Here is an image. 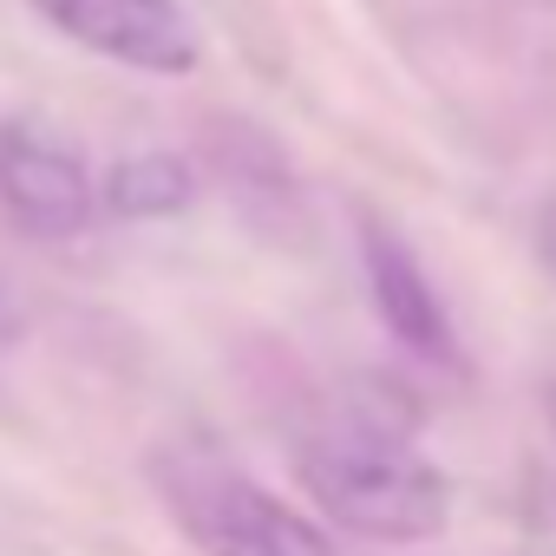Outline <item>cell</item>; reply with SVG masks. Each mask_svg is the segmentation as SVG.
I'll return each mask as SVG.
<instances>
[{"mask_svg":"<svg viewBox=\"0 0 556 556\" xmlns=\"http://www.w3.org/2000/svg\"><path fill=\"white\" fill-rule=\"evenodd\" d=\"M302 491L354 536L374 543H426L452 517V484L445 471L413 452L406 426L380 413H348L334 432H315L295 458Z\"/></svg>","mask_w":556,"mask_h":556,"instance_id":"1","label":"cell"},{"mask_svg":"<svg viewBox=\"0 0 556 556\" xmlns=\"http://www.w3.org/2000/svg\"><path fill=\"white\" fill-rule=\"evenodd\" d=\"M157 491L203 556H341L328 530L203 445H170L157 458Z\"/></svg>","mask_w":556,"mask_h":556,"instance_id":"2","label":"cell"},{"mask_svg":"<svg viewBox=\"0 0 556 556\" xmlns=\"http://www.w3.org/2000/svg\"><path fill=\"white\" fill-rule=\"evenodd\" d=\"M0 210L40 242L79 236L92 223V177L79 151L34 125H0Z\"/></svg>","mask_w":556,"mask_h":556,"instance_id":"3","label":"cell"},{"mask_svg":"<svg viewBox=\"0 0 556 556\" xmlns=\"http://www.w3.org/2000/svg\"><path fill=\"white\" fill-rule=\"evenodd\" d=\"M34 8L79 47L138 66V73H190L197 34L177 0H34Z\"/></svg>","mask_w":556,"mask_h":556,"instance_id":"4","label":"cell"},{"mask_svg":"<svg viewBox=\"0 0 556 556\" xmlns=\"http://www.w3.org/2000/svg\"><path fill=\"white\" fill-rule=\"evenodd\" d=\"M361 262H367V289H374V308H380L387 334L406 341L426 361H452V321H445V308H439V295L426 282V268L413 262V249L393 229L374 223L361 236Z\"/></svg>","mask_w":556,"mask_h":556,"instance_id":"5","label":"cell"},{"mask_svg":"<svg viewBox=\"0 0 556 556\" xmlns=\"http://www.w3.org/2000/svg\"><path fill=\"white\" fill-rule=\"evenodd\" d=\"M190 197H197V177H190V164L177 151H138V157L112 164V177H105V210L131 216V223L177 216Z\"/></svg>","mask_w":556,"mask_h":556,"instance_id":"6","label":"cell"},{"mask_svg":"<svg viewBox=\"0 0 556 556\" xmlns=\"http://www.w3.org/2000/svg\"><path fill=\"white\" fill-rule=\"evenodd\" d=\"M536 249H543V262H549V275H556V203H549L543 223H536Z\"/></svg>","mask_w":556,"mask_h":556,"instance_id":"7","label":"cell"},{"mask_svg":"<svg viewBox=\"0 0 556 556\" xmlns=\"http://www.w3.org/2000/svg\"><path fill=\"white\" fill-rule=\"evenodd\" d=\"M21 334V308H14V295L0 289V341H14Z\"/></svg>","mask_w":556,"mask_h":556,"instance_id":"8","label":"cell"},{"mask_svg":"<svg viewBox=\"0 0 556 556\" xmlns=\"http://www.w3.org/2000/svg\"><path fill=\"white\" fill-rule=\"evenodd\" d=\"M549 413H556V387H549Z\"/></svg>","mask_w":556,"mask_h":556,"instance_id":"9","label":"cell"}]
</instances>
